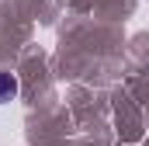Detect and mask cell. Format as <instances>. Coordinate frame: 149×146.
Returning <instances> with one entry per match:
<instances>
[{"label": "cell", "mask_w": 149, "mask_h": 146, "mask_svg": "<svg viewBox=\"0 0 149 146\" xmlns=\"http://www.w3.org/2000/svg\"><path fill=\"white\" fill-rule=\"evenodd\" d=\"M14 94H17V80H14L10 73L0 70V101H10Z\"/></svg>", "instance_id": "obj_1"}]
</instances>
